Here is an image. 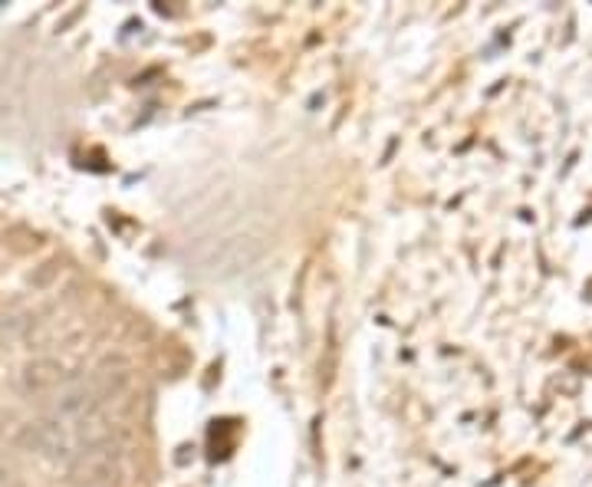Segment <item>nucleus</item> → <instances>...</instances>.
Returning <instances> with one entry per match:
<instances>
[{
    "label": "nucleus",
    "mask_w": 592,
    "mask_h": 487,
    "mask_svg": "<svg viewBox=\"0 0 592 487\" xmlns=\"http://www.w3.org/2000/svg\"><path fill=\"white\" fill-rule=\"evenodd\" d=\"M116 478H119L116 442L103 448H89L69 465V481L76 487H116Z\"/></svg>",
    "instance_id": "f257e3e1"
},
{
    "label": "nucleus",
    "mask_w": 592,
    "mask_h": 487,
    "mask_svg": "<svg viewBox=\"0 0 592 487\" xmlns=\"http://www.w3.org/2000/svg\"><path fill=\"white\" fill-rule=\"evenodd\" d=\"M60 382H63V366H60V359L43 356V359L26 362V369H23V389L33 392V396L50 392V389H56Z\"/></svg>",
    "instance_id": "20e7f679"
},
{
    "label": "nucleus",
    "mask_w": 592,
    "mask_h": 487,
    "mask_svg": "<svg viewBox=\"0 0 592 487\" xmlns=\"http://www.w3.org/2000/svg\"><path fill=\"white\" fill-rule=\"evenodd\" d=\"M56 277H60V260H46V263L30 277V283H33L36 290H43V286H50Z\"/></svg>",
    "instance_id": "39448f33"
},
{
    "label": "nucleus",
    "mask_w": 592,
    "mask_h": 487,
    "mask_svg": "<svg viewBox=\"0 0 592 487\" xmlns=\"http://www.w3.org/2000/svg\"><path fill=\"white\" fill-rule=\"evenodd\" d=\"M119 435V425L106 415V412H86L83 422L76 425V442L89 452V448H103V445H112Z\"/></svg>",
    "instance_id": "7ed1b4c3"
},
{
    "label": "nucleus",
    "mask_w": 592,
    "mask_h": 487,
    "mask_svg": "<svg viewBox=\"0 0 592 487\" xmlns=\"http://www.w3.org/2000/svg\"><path fill=\"white\" fill-rule=\"evenodd\" d=\"M17 442L23 448H30V452H40V455L53 458V462L66 458V435H63L60 422H33V425H26L20 432Z\"/></svg>",
    "instance_id": "f03ea898"
}]
</instances>
